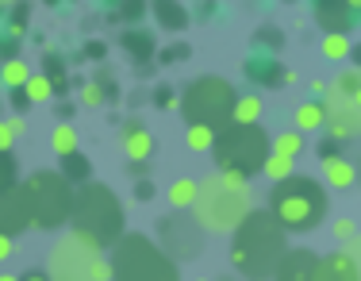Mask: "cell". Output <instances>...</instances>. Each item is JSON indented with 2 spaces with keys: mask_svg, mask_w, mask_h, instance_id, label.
Listing matches in <instances>:
<instances>
[{
  "mask_svg": "<svg viewBox=\"0 0 361 281\" xmlns=\"http://www.w3.org/2000/svg\"><path fill=\"white\" fill-rule=\"evenodd\" d=\"M315 23L326 35H350L361 23V0H319L315 4Z\"/></svg>",
  "mask_w": 361,
  "mask_h": 281,
  "instance_id": "cell-12",
  "label": "cell"
},
{
  "mask_svg": "<svg viewBox=\"0 0 361 281\" xmlns=\"http://www.w3.org/2000/svg\"><path fill=\"white\" fill-rule=\"evenodd\" d=\"M135 197H139V201H150V197H154V185H150V181H142L139 189H135Z\"/></svg>",
  "mask_w": 361,
  "mask_h": 281,
  "instance_id": "cell-39",
  "label": "cell"
},
{
  "mask_svg": "<svg viewBox=\"0 0 361 281\" xmlns=\"http://www.w3.org/2000/svg\"><path fill=\"white\" fill-rule=\"evenodd\" d=\"M315 281H361V270L342 251H331L315 262Z\"/></svg>",
  "mask_w": 361,
  "mask_h": 281,
  "instance_id": "cell-15",
  "label": "cell"
},
{
  "mask_svg": "<svg viewBox=\"0 0 361 281\" xmlns=\"http://www.w3.org/2000/svg\"><path fill=\"white\" fill-rule=\"evenodd\" d=\"M231 124H262V97H254V92H246V97L235 100V112H231Z\"/></svg>",
  "mask_w": 361,
  "mask_h": 281,
  "instance_id": "cell-23",
  "label": "cell"
},
{
  "mask_svg": "<svg viewBox=\"0 0 361 281\" xmlns=\"http://www.w3.org/2000/svg\"><path fill=\"white\" fill-rule=\"evenodd\" d=\"M27 78H31V66L23 62V58H8L4 66H0V85H4V89H23V85H27Z\"/></svg>",
  "mask_w": 361,
  "mask_h": 281,
  "instance_id": "cell-22",
  "label": "cell"
},
{
  "mask_svg": "<svg viewBox=\"0 0 361 281\" xmlns=\"http://www.w3.org/2000/svg\"><path fill=\"white\" fill-rule=\"evenodd\" d=\"M123 150H127V158L139 166V162H146V158L154 155V135L146 131L139 120H131V124L123 127Z\"/></svg>",
  "mask_w": 361,
  "mask_h": 281,
  "instance_id": "cell-17",
  "label": "cell"
},
{
  "mask_svg": "<svg viewBox=\"0 0 361 281\" xmlns=\"http://www.w3.org/2000/svg\"><path fill=\"white\" fill-rule=\"evenodd\" d=\"M246 216H250V185H231L223 174H212L204 181H196L192 220L204 232L231 235Z\"/></svg>",
  "mask_w": 361,
  "mask_h": 281,
  "instance_id": "cell-4",
  "label": "cell"
},
{
  "mask_svg": "<svg viewBox=\"0 0 361 281\" xmlns=\"http://www.w3.org/2000/svg\"><path fill=\"white\" fill-rule=\"evenodd\" d=\"M0 281H20V277H16V274H0Z\"/></svg>",
  "mask_w": 361,
  "mask_h": 281,
  "instance_id": "cell-42",
  "label": "cell"
},
{
  "mask_svg": "<svg viewBox=\"0 0 361 281\" xmlns=\"http://www.w3.org/2000/svg\"><path fill=\"white\" fill-rule=\"evenodd\" d=\"M50 150H54L58 158H70V155H77V127L73 124H58L54 131H50Z\"/></svg>",
  "mask_w": 361,
  "mask_h": 281,
  "instance_id": "cell-21",
  "label": "cell"
},
{
  "mask_svg": "<svg viewBox=\"0 0 361 281\" xmlns=\"http://www.w3.org/2000/svg\"><path fill=\"white\" fill-rule=\"evenodd\" d=\"M23 204H27V220L31 227H42V232H54V227L70 224L73 212V185L66 174H50V169H39L27 181L20 185Z\"/></svg>",
  "mask_w": 361,
  "mask_h": 281,
  "instance_id": "cell-8",
  "label": "cell"
},
{
  "mask_svg": "<svg viewBox=\"0 0 361 281\" xmlns=\"http://www.w3.org/2000/svg\"><path fill=\"white\" fill-rule=\"evenodd\" d=\"M350 54H354V39H346V35H326L323 39V58L326 62H346Z\"/></svg>",
  "mask_w": 361,
  "mask_h": 281,
  "instance_id": "cell-26",
  "label": "cell"
},
{
  "mask_svg": "<svg viewBox=\"0 0 361 281\" xmlns=\"http://www.w3.org/2000/svg\"><path fill=\"white\" fill-rule=\"evenodd\" d=\"M20 281H50L47 270H27V274H20Z\"/></svg>",
  "mask_w": 361,
  "mask_h": 281,
  "instance_id": "cell-38",
  "label": "cell"
},
{
  "mask_svg": "<svg viewBox=\"0 0 361 281\" xmlns=\"http://www.w3.org/2000/svg\"><path fill=\"white\" fill-rule=\"evenodd\" d=\"M357 181V166L350 158H331L323 162V189H350Z\"/></svg>",
  "mask_w": 361,
  "mask_h": 281,
  "instance_id": "cell-18",
  "label": "cell"
},
{
  "mask_svg": "<svg viewBox=\"0 0 361 281\" xmlns=\"http://www.w3.org/2000/svg\"><path fill=\"white\" fill-rule=\"evenodd\" d=\"M342 254H346V258H350V262H354V266L361 270V232H357L354 239L346 243V251H342Z\"/></svg>",
  "mask_w": 361,
  "mask_h": 281,
  "instance_id": "cell-31",
  "label": "cell"
},
{
  "mask_svg": "<svg viewBox=\"0 0 361 281\" xmlns=\"http://www.w3.org/2000/svg\"><path fill=\"white\" fill-rule=\"evenodd\" d=\"M273 155L277 158H288V162H296L300 155H304V147H307V139L300 131H281V135H273Z\"/></svg>",
  "mask_w": 361,
  "mask_h": 281,
  "instance_id": "cell-20",
  "label": "cell"
},
{
  "mask_svg": "<svg viewBox=\"0 0 361 281\" xmlns=\"http://www.w3.org/2000/svg\"><path fill=\"white\" fill-rule=\"evenodd\" d=\"M307 89H312L315 97H319V92H323V97H326V85H323V78H312V85H307Z\"/></svg>",
  "mask_w": 361,
  "mask_h": 281,
  "instance_id": "cell-40",
  "label": "cell"
},
{
  "mask_svg": "<svg viewBox=\"0 0 361 281\" xmlns=\"http://www.w3.org/2000/svg\"><path fill=\"white\" fill-rule=\"evenodd\" d=\"M323 127L331 143H354L361 139V112L350 97H338V92H326L323 100Z\"/></svg>",
  "mask_w": 361,
  "mask_h": 281,
  "instance_id": "cell-11",
  "label": "cell"
},
{
  "mask_svg": "<svg viewBox=\"0 0 361 281\" xmlns=\"http://www.w3.org/2000/svg\"><path fill=\"white\" fill-rule=\"evenodd\" d=\"M70 232L81 235L89 246L104 251L123 235V204L104 181H89L73 189V212H70Z\"/></svg>",
  "mask_w": 361,
  "mask_h": 281,
  "instance_id": "cell-3",
  "label": "cell"
},
{
  "mask_svg": "<svg viewBox=\"0 0 361 281\" xmlns=\"http://www.w3.org/2000/svg\"><path fill=\"white\" fill-rule=\"evenodd\" d=\"M54 97V81L47 78V73H31L27 85H23V100L27 104H39V100H50Z\"/></svg>",
  "mask_w": 361,
  "mask_h": 281,
  "instance_id": "cell-25",
  "label": "cell"
},
{
  "mask_svg": "<svg viewBox=\"0 0 361 281\" xmlns=\"http://www.w3.org/2000/svg\"><path fill=\"white\" fill-rule=\"evenodd\" d=\"M16 251V239H8V235H0V262H8Z\"/></svg>",
  "mask_w": 361,
  "mask_h": 281,
  "instance_id": "cell-36",
  "label": "cell"
},
{
  "mask_svg": "<svg viewBox=\"0 0 361 281\" xmlns=\"http://www.w3.org/2000/svg\"><path fill=\"white\" fill-rule=\"evenodd\" d=\"M235 85L227 78H216V73H208V78H192L185 85V92L177 97V108L180 116H185L188 127H212V131H223V127L231 124V112H235Z\"/></svg>",
  "mask_w": 361,
  "mask_h": 281,
  "instance_id": "cell-7",
  "label": "cell"
},
{
  "mask_svg": "<svg viewBox=\"0 0 361 281\" xmlns=\"http://www.w3.org/2000/svg\"><path fill=\"white\" fill-rule=\"evenodd\" d=\"M354 104H357V112H361V85H357V92H354Z\"/></svg>",
  "mask_w": 361,
  "mask_h": 281,
  "instance_id": "cell-41",
  "label": "cell"
},
{
  "mask_svg": "<svg viewBox=\"0 0 361 281\" xmlns=\"http://www.w3.org/2000/svg\"><path fill=\"white\" fill-rule=\"evenodd\" d=\"M269 212L281 224L285 235H307L326 220L331 212V193L323 189V181L307 174H292L288 181H277L269 189Z\"/></svg>",
  "mask_w": 361,
  "mask_h": 281,
  "instance_id": "cell-2",
  "label": "cell"
},
{
  "mask_svg": "<svg viewBox=\"0 0 361 281\" xmlns=\"http://www.w3.org/2000/svg\"><path fill=\"white\" fill-rule=\"evenodd\" d=\"M319 158H323V162H331V158H338V143H331V139H323V143H319Z\"/></svg>",
  "mask_w": 361,
  "mask_h": 281,
  "instance_id": "cell-35",
  "label": "cell"
},
{
  "mask_svg": "<svg viewBox=\"0 0 361 281\" xmlns=\"http://www.w3.org/2000/svg\"><path fill=\"white\" fill-rule=\"evenodd\" d=\"M169 204H173L177 212H188L196 204V177H177L173 185H169Z\"/></svg>",
  "mask_w": 361,
  "mask_h": 281,
  "instance_id": "cell-24",
  "label": "cell"
},
{
  "mask_svg": "<svg viewBox=\"0 0 361 281\" xmlns=\"http://www.w3.org/2000/svg\"><path fill=\"white\" fill-rule=\"evenodd\" d=\"M8 131H12L16 139H20V135L27 131V124H23V116H12V120H8Z\"/></svg>",
  "mask_w": 361,
  "mask_h": 281,
  "instance_id": "cell-37",
  "label": "cell"
},
{
  "mask_svg": "<svg viewBox=\"0 0 361 281\" xmlns=\"http://www.w3.org/2000/svg\"><path fill=\"white\" fill-rule=\"evenodd\" d=\"M158 108H177V92L173 89H158Z\"/></svg>",
  "mask_w": 361,
  "mask_h": 281,
  "instance_id": "cell-34",
  "label": "cell"
},
{
  "mask_svg": "<svg viewBox=\"0 0 361 281\" xmlns=\"http://www.w3.org/2000/svg\"><path fill=\"white\" fill-rule=\"evenodd\" d=\"M292 166H296V162H288V158H277V155H269V158H265V166H262V174L269 177L273 185H277V181H288V177L296 174V169H292Z\"/></svg>",
  "mask_w": 361,
  "mask_h": 281,
  "instance_id": "cell-27",
  "label": "cell"
},
{
  "mask_svg": "<svg viewBox=\"0 0 361 281\" xmlns=\"http://www.w3.org/2000/svg\"><path fill=\"white\" fill-rule=\"evenodd\" d=\"M246 78L265 81V85H288V81H296V70H285L277 58L262 54V58H250V62H246Z\"/></svg>",
  "mask_w": 361,
  "mask_h": 281,
  "instance_id": "cell-16",
  "label": "cell"
},
{
  "mask_svg": "<svg viewBox=\"0 0 361 281\" xmlns=\"http://www.w3.org/2000/svg\"><path fill=\"white\" fill-rule=\"evenodd\" d=\"M47 277L50 281H111V266H108L104 251L89 246L81 235L66 232L62 239L50 246Z\"/></svg>",
  "mask_w": 361,
  "mask_h": 281,
  "instance_id": "cell-9",
  "label": "cell"
},
{
  "mask_svg": "<svg viewBox=\"0 0 361 281\" xmlns=\"http://www.w3.org/2000/svg\"><path fill=\"white\" fill-rule=\"evenodd\" d=\"M331 232H334V239L350 243V239L357 235V220H354V216H338V220L331 224Z\"/></svg>",
  "mask_w": 361,
  "mask_h": 281,
  "instance_id": "cell-29",
  "label": "cell"
},
{
  "mask_svg": "<svg viewBox=\"0 0 361 281\" xmlns=\"http://www.w3.org/2000/svg\"><path fill=\"white\" fill-rule=\"evenodd\" d=\"M158 246L173 262H192L204 254V227L192 216H185V212L161 216L158 220Z\"/></svg>",
  "mask_w": 361,
  "mask_h": 281,
  "instance_id": "cell-10",
  "label": "cell"
},
{
  "mask_svg": "<svg viewBox=\"0 0 361 281\" xmlns=\"http://www.w3.org/2000/svg\"><path fill=\"white\" fill-rule=\"evenodd\" d=\"M85 169H89V166H85V158L81 155H70V158H66V174H77V177H85Z\"/></svg>",
  "mask_w": 361,
  "mask_h": 281,
  "instance_id": "cell-33",
  "label": "cell"
},
{
  "mask_svg": "<svg viewBox=\"0 0 361 281\" xmlns=\"http://www.w3.org/2000/svg\"><path fill=\"white\" fill-rule=\"evenodd\" d=\"M108 266H111V281H180L177 262L166 258L161 246L139 232H123L111 243Z\"/></svg>",
  "mask_w": 361,
  "mask_h": 281,
  "instance_id": "cell-5",
  "label": "cell"
},
{
  "mask_svg": "<svg viewBox=\"0 0 361 281\" xmlns=\"http://www.w3.org/2000/svg\"><path fill=\"white\" fill-rule=\"evenodd\" d=\"M273 135L265 131L262 124H227L223 131H216V143H212V158H216L219 174H238L250 181L254 174H262L265 158L273 155Z\"/></svg>",
  "mask_w": 361,
  "mask_h": 281,
  "instance_id": "cell-6",
  "label": "cell"
},
{
  "mask_svg": "<svg viewBox=\"0 0 361 281\" xmlns=\"http://www.w3.org/2000/svg\"><path fill=\"white\" fill-rule=\"evenodd\" d=\"M315 262H319L315 251H307V246H288L269 281H315Z\"/></svg>",
  "mask_w": 361,
  "mask_h": 281,
  "instance_id": "cell-13",
  "label": "cell"
},
{
  "mask_svg": "<svg viewBox=\"0 0 361 281\" xmlns=\"http://www.w3.org/2000/svg\"><path fill=\"white\" fill-rule=\"evenodd\" d=\"M23 227H31L27 204H23V193H20V189H0V235L16 239Z\"/></svg>",
  "mask_w": 361,
  "mask_h": 281,
  "instance_id": "cell-14",
  "label": "cell"
},
{
  "mask_svg": "<svg viewBox=\"0 0 361 281\" xmlns=\"http://www.w3.org/2000/svg\"><path fill=\"white\" fill-rule=\"evenodd\" d=\"M196 281H208V277H196Z\"/></svg>",
  "mask_w": 361,
  "mask_h": 281,
  "instance_id": "cell-43",
  "label": "cell"
},
{
  "mask_svg": "<svg viewBox=\"0 0 361 281\" xmlns=\"http://www.w3.org/2000/svg\"><path fill=\"white\" fill-rule=\"evenodd\" d=\"M185 143H188V150H212V143H216V131L212 127H185Z\"/></svg>",
  "mask_w": 361,
  "mask_h": 281,
  "instance_id": "cell-28",
  "label": "cell"
},
{
  "mask_svg": "<svg viewBox=\"0 0 361 281\" xmlns=\"http://www.w3.org/2000/svg\"><path fill=\"white\" fill-rule=\"evenodd\" d=\"M323 127V100H300L292 108V131L307 135V131H319Z\"/></svg>",
  "mask_w": 361,
  "mask_h": 281,
  "instance_id": "cell-19",
  "label": "cell"
},
{
  "mask_svg": "<svg viewBox=\"0 0 361 281\" xmlns=\"http://www.w3.org/2000/svg\"><path fill=\"white\" fill-rule=\"evenodd\" d=\"M81 100H85L89 108L104 104V85H100V81H89V85H85V92H81Z\"/></svg>",
  "mask_w": 361,
  "mask_h": 281,
  "instance_id": "cell-30",
  "label": "cell"
},
{
  "mask_svg": "<svg viewBox=\"0 0 361 281\" xmlns=\"http://www.w3.org/2000/svg\"><path fill=\"white\" fill-rule=\"evenodd\" d=\"M12 147H16V135L8 131V120H0V155H8Z\"/></svg>",
  "mask_w": 361,
  "mask_h": 281,
  "instance_id": "cell-32",
  "label": "cell"
},
{
  "mask_svg": "<svg viewBox=\"0 0 361 281\" xmlns=\"http://www.w3.org/2000/svg\"><path fill=\"white\" fill-rule=\"evenodd\" d=\"M285 251L288 235L265 208H250V216L231 232V266L246 281H269Z\"/></svg>",
  "mask_w": 361,
  "mask_h": 281,
  "instance_id": "cell-1",
  "label": "cell"
}]
</instances>
